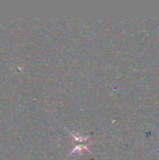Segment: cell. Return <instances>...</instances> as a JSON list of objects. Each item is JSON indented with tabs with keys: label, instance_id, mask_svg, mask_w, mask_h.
Segmentation results:
<instances>
[{
	"label": "cell",
	"instance_id": "cell-1",
	"mask_svg": "<svg viewBox=\"0 0 159 160\" xmlns=\"http://www.w3.org/2000/svg\"><path fill=\"white\" fill-rule=\"evenodd\" d=\"M89 145L88 143H87V144H80V145H77L76 147H75L74 148H73V151H72L71 152H70V156H71V155L73 154V153L76 152H80L82 151V150H87V152H90V150H89L88 148H87V145Z\"/></svg>",
	"mask_w": 159,
	"mask_h": 160
}]
</instances>
